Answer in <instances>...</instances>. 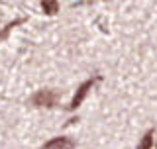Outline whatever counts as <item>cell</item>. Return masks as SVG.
I'll use <instances>...</instances> for the list:
<instances>
[{
	"instance_id": "1",
	"label": "cell",
	"mask_w": 157,
	"mask_h": 149,
	"mask_svg": "<svg viewBox=\"0 0 157 149\" xmlns=\"http://www.w3.org/2000/svg\"><path fill=\"white\" fill-rule=\"evenodd\" d=\"M102 81V77L100 74H96L94 78H86L85 82L81 84V86L77 88V92H75V96H73V100H71V104H69V110H77L78 106L82 104V100L86 98V94H88V90H90L92 86H94L96 82H100Z\"/></svg>"
},
{
	"instance_id": "2",
	"label": "cell",
	"mask_w": 157,
	"mask_h": 149,
	"mask_svg": "<svg viewBox=\"0 0 157 149\" xmlns=\"http://www.w3.org/2000/svg\"><path fill=\"white\" fill-rule=\"evenodd\" d=\"M57 92L55 90H49V88H43V90H37L32 96V104L37 108H53L57 104Z\"/></svg>"
},
{
	"instance_id": "3",
	"label": "cell",
	"mask_w": 157,
	"mask_h": 149,
	"mask_svg": "<svg viewBox=\"0 0 157 149\" xmlns=\"http://www.w3.org/2000/svg\"><path fill=\"white\" fill-rule=\"evenodd\" d=\"M43 147L45 149H73V147H77V143L73 139H69V137H55V139L45 141Z\"/></svg>"
},
{
	"instance_id": "4",
	"label": "cell",
	"mask_w": 157,
	"mask_h": 149,
	"mask_svg": "<svg viewBox=\"0 0 157 149\" xmlns=\"http://www.w3.org/2000/svg\"><path fill=\"white\" fill-rule=\"evenodd\" d=\"M41 10L47 16H55L59 12V2L57 0H41Z\"/></svg>"
},
{
	"instance_id": "5",
	"label": "cell",
	"mask_w": 157,
	"mask_h": 149,
	"mask_svg": "<svg viewBox=\"0 0 157 149\" xmlns=\"http://www.w3.org/2000/svg\"><path fill=\"white\" fill-rule=\"evenodd\" d=\"M26 22V18H18V20H14V22H10V24H6V28L0 32V41H4V39L8 37V33L12 32L14 28H18V26H22V24Z\"/></svg>"
},
{
	"instance_id": "6",
	"label": "cell",
	"mask_w": 157,
	"mask_h": 149,
	"mask_svg": "<svg viewBox=\"0 0 157 149\" xmlns=\"http://www.w3.org/2000/svg\"><path fill=\"white\" fill-rule=\"evenodd\" d=\"M153 145H155V132L149 130V132L144 136V139L140 141V149H151Z\"/></svg>"
}]
</instances>
